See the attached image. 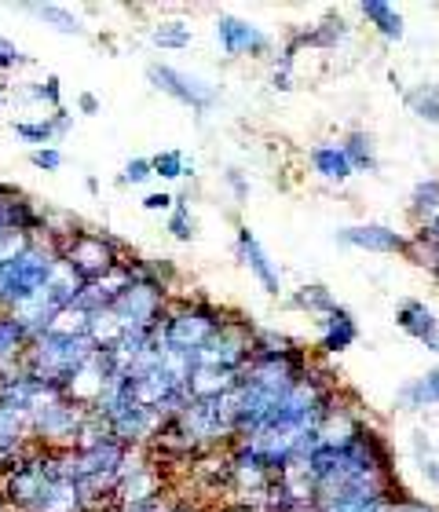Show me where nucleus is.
I'll return each mask as SVG.
<instances>
[{
    "mask_svg": "<svg viewBox=\"0 0 439 512\" xmlns=\"http://www.w3.org/2000/svg\"><path fill=\"white\" fill-rule=\"evenodd\" d=\"M59 256H63L66 264L74 267L85 282H99L107 271H114L118 264L129 260V246H125L118 235H110V231L81 227L74 238H66L63 246H59Z\"/></svg>",
    "mask_w": 439,
    "mask_h": 512,
    "instance_id": "f257e3e1",
    "label": "nucleus"
},
{
    "mask_svg": "<svg viewBox=\"0 0 439 512\" xmlns=\"http://www.w3.org/2000/svg\"><path fill=\"white\" fill-rule=\"evenodd\" d=\"M147 81L154 92L176 99L180 107L194 110V114H209L220 103V88L205 77H194L187 70H176L169 63H147Z\"/></svg>",
    "mask_w": 439,
    "mask_h": 512,
    "instance_id": "f03ea898",
    "label": "nucleus"
},
{
    "mask_svg": "<svg viewBox=\"0 0 439 512\" xmlns=\"http://www.w3.org/2000/svg\"><path fill=\"white\" fill-rule=\"evenodd\" d=\"M85 414L88 410L59 399V403L44 406L30 417V439L44 450H74L77 428H81Z\"/></svg>",
    "mask_w": 439,
    "mask_h": 512,
    "instance_id": "7ed1b4c3",
    "label": "nucleus"
},
{
    "mask_svg": "<svg viewBox=\"0 0 439 512\" xmlns=\"http://www.w3.org/2000/svg\"><path fill=\"white\" fill-rule=\"evenodd\" d=\"M213 37L224 59H268L275 52V37L260 30L257 22L238 19V15H220L213 26Z\"/></svg>",
    "mask_w": 439,
    "mask_h": 512,
    "instance_id": "20e7f679",
    "label": "nucleus"
},
{
    "mask_svg": "<svg viewBox=\"0 0 439 512\" xmlns=\"http://www.w3.org/2000/svg\"><path fill=\"white\" fill-rule=\"evenodd\" d=\"M114 374H118V370H114V363H110V355L107 352H92L85 363L77 366L74 374L63 381V399H66V403L81 406V410H96Z\"/></svg>",
    "mask_w": 439,
    "mask_h": 512,
    "instance_id": "39448f33",
    "label": "nucleus"
},
{
    "mask_svg": "<svg viewBox=\"0 0 439 512\" xmlns=\"http://www.w3.org/2000/svg\"><path fill=\"white\" fill-rule=\"evenodd\" d=\"M235 253H238V260H242V267L257 278V286L264 289L268 297H282V293H286L279 264L271 260V253L264 249V242H260V238L253 235L246 224L235 227Z\"/></svg>",
    "mask_w": 439,
    "mask_h": 512,
    "instance_id": "423d86ee",
    "label": "nucleus"
},
{
    "mask_svg": "<svg viewBox=\"0 0 439 512\" xmlns=\"http://www.w3.org/2000/svg\"><path fill=\"white\" fill-rule=\"evenodd\" d=\"M337 242L352 249H363V253H377V256H403L407 253V238L403 231L388 224H355V227H341L337 231Z\"/></svg>",
    "mask_w": 439,
    "mask_h": 512,
    "instance_id": "0eeeda50",
    "label": "nucleus"
},
{
    "mask_svg": "<svg viewBox=\"0 0 439 512\" xmlns=\"http://www.w3.org/2000/svg\"><path fill=\"white\" fill-rule=\"evenodd\" d=\"M315 326H319V355H341L348 352L355 341H359V322H355V315L344 304H337L333 311H326L322 319H315Z\"/></svg>",
    "mask_w": 439,
    "mask_h": 512,
    "instance_id": "6e6552de",
    "label": "nucleus"
},
{
    "mask_svg": "<svg viewBox=\"0 0 439 512\" xmlns=\"http://www.w3.org/2000/svg\"><path fill=\"white\" fill-rule=\"evenodd\" d=\"M308 169L319 176L322 183H330V187H344V183L352 180L355 169L348 154H344L341 139H322V143H311L308 147Z\"/></svg>",
    "mask_w": 439,
    "mask_h": 512,
    "instance_id": "1a4fd4ad",
    "label": "nucleus"
},
{
    "mask_svg": "<svg viewBox=\"0 0 439 512\" xmlns=\"http://www.w3.org/2000/svg\"><path fill=\"white\" fill-rule=\"evenodd\" d=\"M396 326L403 333H407L410 341H418L421 348H429L432 341L439 337V319H436V311L425 304V300L418 297H407V300H399V308H396Z\"/></svg>",
    "mask_w": 439,
    "mask_h": 512,
    "instance_id": "9d476101",
    "label": "nucleus"
},
{
    "mask_svg": "<svg viewBox=\"0 0 439 512\" xmlns=\"http://www.w3.org/2000/svg\"><path fill=\"white\" fill-rule=\"evenodd\" d=\"M11 107H37L48 114H59L63 107V85L55 74H44V81H22V85L8 88Z\"/></svg>",
    "mask_w": 439,
    "mask_h": 512,
    "instance_id": "9b49d317",
    "label": "nucleus"
},
{
    "mask_svg": "<svg viewBox=\"0 0 439 512\" xmlns=\"http://www.w3.org/2000/svg\"><path fill=\"white\" fill-rule=\"evenodd\" d=\"M238 377L242 374H231V370H220V366H191V377L183 384V392H187L191 403H213L231 388H238Z\"/></svg>",
    "mask_w": 439,
    "mask_h": 512,
    "instance_id": "f8f14e48",
    "label": "nucleus"
},
{
    "mask_svg": "<svg viewBox=\"0 0 439 512\" xmlns=\"http://www.w3.org/2000/svg\"><path fill=\"white\" fill-rule=\"evenodd\" d=\"M396 410H407V414H421V410H439V366H432L429 374L410 377L403 388L396 392Z\"/></svg>",
    "mask_w": 439,
    "mask_h": 512,
    "instance_id": "ddd939ff",
    "label": "nucleus"
},
{
    "mask_svg": "<svg viewBox=\"0 0 439 512\" xmlns=\"http://www.w3.org/2000/svg\"><path fill=\"white\" fill-rule=\"evenodd\" d=\"M359 15H363L366 26H370L385 44H399L403 37H407V19H403V11L385 4V0H363V4H359Z\"/></svg>",
    "mask_w": 439,
    "mask_h": 512,
    "instance_id": "4468645a",
    "label": "nucleus"
},
{
    "mask_svg": "<svg viewBox=\"0 0 439 512\" xmlns=\"http://www.w3.org/2000/svg\"><path fill=\"white\" fill-rule=\"evenodd\" d=\"M282 308L300 311V315H308V319H322L326 311L337 308V297H333L322 282H304V286H297L293 293L282 297Z\"/></svg>",
    "mask_w": 439,
    "mask_h": 512,
    "instance_id": "2eb2a0df",
    "label": "nucleus"
},
{
    "mask_svg": "<svg viewBox=\"0 0 439 512\" xmlns=\"http://www.w3.org/2000/svg\"><path fill=\"white\" fill-rule=\"evenodd\" d=\"M22 11L30 19L44 22L52 33H63V37H88V26L81 22V15H74L63 4H22Z\"/></svg>",
    "mask_w": 439,
    "mask_h": 512,
    "instance_id": "dca6fc26",
    "label": "nucleus"
},
{
    "mask_svg": "<svg viewBox=\"0 0 439 512\" xmlns=\"http://www.w3.org/2000/svg\"><path fill=\"white\" fill-rule=\"evenodd\" d=\"M341 147H344V154H348V161H352L355 172H381L374 132H366V128H352V132L341 139Z\"/></svg>",
    "mask_w": 439,
    "mask_h": 512,
    "instance_id": "f3484780",
    "label": "nucleus"
},
{
    "mask_svg": "<svg viewBox=\"0 0 439 512\" xmlns=\"http://www.w3.org/2000/svg\"><path fill=\"white\" fill-rule=\"evenodd\" d=\"M403 107L425 125L439 128V81H418L403 92Z\"/></svg>",
    "mask_w": 439,
    "mask_h": 512,
    "instance_id": "a211bd4d",
    "label": "nucleus"
},
{
    "mask_svg": "<svg viewBox=\"0 0 439 512\" xmlns=\"http://www.w3.org/2000/svg\"><path fill=\"white\" fill-rule=\"evenodd\" d=\"M125 322L114 315L110 308H99L92 311V322H88V341H92V348L96 352H114L121 341H125Z\"/></svg>",
    "mask_w": 439,
    "mask_h": 512,
    "instance_id": "6ab92c4d",
    "label": "nucleus"
},
{
    "mask_svg": "<svg viewBox=\"0 0 439 512\" xmlns=\"http://www.w3.org/2000/svg\"><path fill=\"white\" fill-rule=\"evenodd\" d=\"M147 41L154 44V48H161V52H183V48H191L194 30H191V22H183V19H161L150 26Z\"/></svg>",
    "mask_w": 439,
    "mask_h": 512,
    "instance_id": "aec40b11",
    "label": "nucleus"
},
{
    "mask_svg": "<svg viewBox=\"0 0 439 512\" xmlns=\"http://www.w3.org/2000/svg\"><path fill=\"white\" fill-rule=\"evenodd\" d=\"M410 216L418 227L439 224V176L421 180L414 191H410Z\"/></svg>",
    "mask_w": 439,
    "mask_h": 512,
    "instance_id": "412c9836",
    "label": "nucleus"
},
{
    "mask_svg": "<svg viewBox=\"0 0 439 512\" xmlns=\"http://www.w3.org/2000/svg\"><path fill=\"white\" fill-rule=\"evenodd\" d=\"M103 443H114V425H110V417L103 410H88L81 428H77L74 450H96Z\"/></svg>",
    "mask_w": 439,
    "mask_h": 512,
    "instance_id": "4be33fe9",
    "label": "nucleus"
},
{
    "mask_svg": "<svg viewBox=\"0 0 439 512\" xmlns=\"http://www.w3.org/2000/svg\"><path fill=\"white\" fill-rule=\"evenodd\" d=\"M8 128L15 132V139L30 143V150L55 147V143H59V139H55V128H52V114H44V118H11Z\"/></svg>",
    "mask_w": 439,
    "mask_h": 512,
    "instance_id": "5701e85b",
    "label": "nucleus"
},
{
    "mask_svg": "<svg viewBox=\"0 0 439 512\" xmlns=\"http://www.w3.org/2000/svg\"><path fill=\"white\" fill-rule=\"evenodd\" d=\"M150 169H154V176H158V180H165V183L194 180V161L176 147L154 154V158H150Z\"/></svg>",
    "mask_w": 439,
    "mask_h": 512,
    "instance_id": "b1692460",
    "label": "nucleus"
},
{
    "mask_svg": "<svg viewBox=\"0 0 439 512\" xmlns=\"http://www.w3.org/2000/svg\"><path fill=\"white\" fill-rule=\"evenodd\" d=\"M88 322H92V311L77 308V304H70V308H59L52 315V322H48V337H88Z\"/></svg>",
    "mask_w": 439,
    "mask_h": 512,
    "instance_id": "393cba45",
    "label": "nucleus"
},
{
    "mask_svg": "<svg viewBox=\"0 0 439 512\" xmlns=\"http://www.w3.org/2000/svg\"><path fill=\"white\" fill-rule=\"evenodd\" d=\"M165 231H169V238L191 246L194 238H198V216L191 213V205H180V202L172 205V213L165 216Z\"/></svg>",
    "mask_w": 439,
    "mask_h": 512,
    "instance_id": "a878e982",
    "label": "nucleus"
},
{
    "mask_svg": "<svg viewBox=\"0 0 439 512\" xmlns=\"http://www.w3.org/2000/svg\"><path fill=\"white\" fill-rule=\"evenodd\" d=\"M30 246H33V235L15 231V227H0V271L8 264H15Z\"/></svg>",
    "mask_w": 439,
    "mask_h": 512,
    "instance_id": "bb28decb",
    "label": "nucleus"
},
{
    "mask_svg": "<svg viewBox=\"0 0 439 512\" xmlns=\"http://www.w3.org/2000/svg\"><path fill=\"white\" fill-rule=\"evenodd\" d=\"M33 66V55H26L15 41L0 37V74H11V70H26Z\"/></svg>",
    "mask_w": 439,
    "mask_h": 512,
    "instance_id": "cd10ccee",
    "label": "nucleus"
},
{
    "mask_svg": "<svg viewBox=\"0 0 439 512\" xmlns=\"http://www.w3.org/2000/svg\"><path fill=\"white\" fill-rule=\"evenodd\" d=\"M147 180H154L150 158H129V161H125V169H121V176H118L121 187H143Z\"/></svg>",
    "mask_w": 439,
    "mask_h": 512,
    "instance_id": "c85d7f7f",
    "label": "nucleus"
},
{
    "mask_svg": "<svg viewBox=\"0 0 439 512\" xmlns=\"http://www.w3.org/2000/svg\"><path fill=\"white\" fill-rule=\"evenodd\" d=\"M220 180H224V187L231 191V202H235V205L249 202V176H246V172L231 165V169H224V176H220Z\"/></svg>",
    "mask_w": 439,
    "mask_h": 512,
    "instance_id": "c756f323",
    "label": "nucleus"
},
{
    "mask_svg": "<svg viewBox=\"0 0 439 512\" xmlns=\"http://www.w3.org/2000/svg\"><path fill=\"white\" fill-rule=\"evenodd\" d=\"M30 165L41 172H59L66 165V158L59 147H37V150H30Z\"/></svg>",
    "mask_w": 439,
    "mask_h": 512,
    "instance_id": "7c9ffc66",
    "label": "nucleus"
},
{
    "mask_svg": "<svg viewBox=\"0 0 439 512\" xmlns=\"http://www.w3.org/2000/svg\"><path fill=\"white\" fill-rule=\"evenodd\" d=\"M140 205L147 209V213H165V216H169L172 205H176V194H172V191H150Z\"/></svg>",
    "mask_w": 439,
    "mask_h": 512,
    "instance_id": "2f4dec72",
    "label": "nucleus"
},
{
    "mask_svg": "<svg viewBox=\"0 0 439 512\" xmlns=\"http://www.w3.org/2000/svg\"><path fill=\"white\" fill-rule=\"evenodd\" d=\"M77 114H85V118H99V114H103V99L92 96V92H81V96H77Z\"/></svg>",
    "mask_w": 439,
    "mask_h": 512,
    "instance_id": "473e14b6",
    "label": "nucleus"
},
{
    "mask_svg": "<svg viewBox=\"0 0 439 512\" xmlns=\"http://www.w3.org/2000/svg\"><path fill=\"white\" fill-rule=\"evenodd\" d=\"M52 128H55V139H66L70 132H74V114H70V110L52 114Z\"/></svg>",
    "mask_w": 439,
    "mask_h": 512,
    "instance_id": "72a5a7b5",
    "label": "nucleus"
},
{
    "mask_svg": "<svg viewBox=\"0 0 439 512\" xmlns=\"http://www.w3.org/2000/svg\"><path fill=\"white\" fill-rule=\"evenodd\" d=\"M209 512H249L246 505H238V502H220V505H213Z\"/></svg>",
    "mask_w": 439,
    "mask_h": 512,
    "instance_id": "f704fd0d",
    "label": "nucleus"
},
{
    "mask_svg": "<svg viewBox=\"0 0 439 512\" xmlns=\"http://www.w3.org/2000/svg\"><path fill=\"white\" fill-rule=\"evenodd\" d=\"M4 103H8V88L0 85V107H4Z\"/></svg>",
    "mask_w": 439,
    "mask_h": 512,
    "instance_id": "c9c22d12",
    "label": "nucleus"
},
{
    "mask_svg": "<svg viewBox=\"0 0 439 512\" xmlns=\"http://www.w3.org/2000/svg\"><path fill=\"white\" fill-rule=\"evenodd\" d=\"M429 275H432V278H436V282H439V260H436V267H432Z\"/></svg>",
    "mask_w": 439,
    "mask_h": 512,
    "instance_id": "e433bc0d",
    "label": "nucleus"
},
{
    "mask_svg": "<svg viewBox=\"0 0 439 512\" xmlns=\"http://www.w3.org/2000/svg\"><path fill=\"white\" fill-rule=\"evenodd\" d=\"M0 512H11V509H8V505H4V498H0Z\"/></svg>",
    "mask_w": 439,
    "mask_h": 512,
    "instance_id": "4c0bfd02",
    "label": "nucleus"
}]
</instances>
